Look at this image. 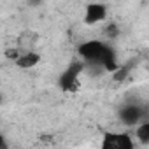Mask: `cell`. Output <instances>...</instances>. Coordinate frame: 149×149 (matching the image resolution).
<instances>
[{"label":"cell","mask_w":149,"mask_h":149,"mask_svg":"<svg viewBox=\"0 0 149 149\" xmlns=\"http://www.w3.org/2000/svg\"><path fill=\"white\" fill-rule=\"evenodd\" d=\"M84 63L83 61H74L70 63L58 79V86L63 93H76L81 88V76L84 72Z\"/></svg>","instance_id":"cell-1"},{"label":"cell","mask_w":149,"mask_h":149,"mask_svg":"<svg viewBox=\"0 0 149 149\" xmlns=\"http://www.w3.org/2000/svg\"><path fill=\"white\" fill-rule=\"evenodd\" d=\"M105 42L104 40H98V39H91V40H86V42H83L81 46H79V56L84 60V61H88V63H95V65H98V60H100V54H102V51L105 49Z\"/></svg>","instance_id":"cell-2"},{"label":"cell","mask_w":149,"mask_h":149,"mask_svg":"<svg viewBox=\"0 0 149 149\" xmlns=\"http://www.w3.org/2000/svg\"><path fill=\"white\" fill-rule=\"evenodd\" d=\"M118 116H119V119H121L125 125H128V126H133V125L142 123L144 119H149L147 114H146V111H144V107L139 105V104H126V105H123V107L119 109Z\"/></svg>","instance_id":"cell-3"},{"label":"cell","mask_w":149,"mask_h":149,"mask_svg":"<svg viewBox=\"0 0 149 149\" xmlns=\"http://www.w3.org/2000/svg\"><path fill=\"white\" fill-rule=\"evenodd\" d=\"M100 146L102 149H133L135 147L128 133H105Z\"/></svg>","instance_id":"cell-4"},{"label":"cell","mask_w":149,"mask_h":149,"mask_svg":"<svg viewBox=\"0 0 149 149\" xmlns=\"http://www.w3.org/2000/svg\"><path fill=\"white\" fill-rule=\"evenodd\" d=\"M107 18V6L102 2H91L84 7V25H98Z\"/></svg>","instance_id":"cell-5"},{"label":"cell","mask_w":149,"mask_h":149,"mask_svg":"<svg viewBox=\"0 0 149 149\" xmlns=\"http://www.w3.org/2000/svg\"><path fill=\"white\" fill-rule=\"evenodd\" d=\"M40 58L42 56L39 53H35V51H23L14 60V65L18 68H21V70H30V68H33V67H37L40 63Z\"/></svg>","instance_id":"cell-6"},{"label":"cell","mask_w":149,"mask_h":149,"mask_svg":"<svg viewBox=\"0 0 149 149\" xmlns=\"http://www.w3.org/2000/svg\"><path fill=\"white\" fill-rule=\"evenodd\" d=\"M135 135H137L140 144H149V119H144L142 123L137 125Z\"/></svg>","instance_id":"cell-7"},{"label":"cell","mask_w":149,"mask_h":149,"mask_svg":"<svg viewBox=\"0 0 149 149\" xmlns=\"http://www.w3.org/2000/svg\"><path fill=\"white\" fill-rule=\"evenodd\" d=\"M118 33H119L118 25H116V23H109L107 28H105V37H107V39H116Z\"/></svg>","instance_id":"cell-8"}]
</instances>
